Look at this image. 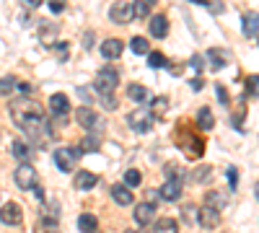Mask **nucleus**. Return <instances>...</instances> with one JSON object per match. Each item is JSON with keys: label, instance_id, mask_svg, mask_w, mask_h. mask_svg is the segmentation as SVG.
Here are the masks:
<instances>
[{"label": "nucleus", "instance_id": "obj_17", "mask_svg": "<svg viewBox=\"0 0 259 233\" xmlns=\"http://www.w3.org/2000/svg\"><path fill=\"white\" fill-rule=\"evenodd\" d=\"M244 37H259V13H246L244 16Z\"/></svg>", "mask_w": 259, "mask_h": 233}, {"label": "nucleus", "instance_id": "obj_26", "mask_svg": "<svg viewBox=\"0 0 259 233\" xmlns=\"http://www.w3.org/2000/svg\"><path fill=\"white\" fill-rule=\"evenodd\" d=\"M130 50H132L135 55H151L148 39H143V37H132V42H130Z\"/></svg>", "mask_w": 259, "mask_h": 233}, {"label": "nucleus", "instance_id": "obj_1", "mask_svg": "<svg viewBox=\"0 0 259 233\" xmlns=\"http://www.w3.org/2000/svg\"><path fill=\"white\" fill-rule=\"evenodd\" d=\"M10 116H13V122H16V127H24L31 122V119H42L44 116V112H42V107L37 101H31V99H26V96H21V99H13L10 101Z\"/></svg>", "mask_w": 259, "mask_h": 233}, {"label": "nucleus", "instance_id": "obj_45", "mask_svg": "<svg viewBox=\"0 0 259 233\" xmlns=\"http://www.w3.org/2000/svg\"><path fill=\"white\" fill-rule=\"evenodd\" d=\"M202 86H205V83H202V78H195V80H192V88H195V91H200Z\"/></svg>", "mask_w": 259, "mask_h": 233}, {"label": "nucleus", "instance_id": "obj_46", "mask_svg": "<svg viewBox=\"0 0 259 233\" xmlns=\"http://www.w3.org/2000/svg\"><path fill=\"white\" fill-rule=\"evenodd\" d=\"M192 3H202V5H207V0H192Z\"/></svg>", "mask_w": 259, "mask_h": 233}, {"label": "nucleus", "instance_id": "obj_6", "mask_svg": "<svg viewBox=\"0 0 259 233\" xmlns=\"http://www.w3.org/2000/svg\"><path fill=\"white\" fill-rule=\"evenodd\" d=\"M13 179L21 189H34V186H37V171H34V166H29V163H21L13 174Z\"/></svg>", "mask_w": 259, "mask_h": 233}, {"label": "nucleus", "instance_id": "obj_28", "mask_svg": "<svg viewBox=\"0 0 259 233\" xmlns=\"http://www.w3.org/2000/svg\"><path fill=\"white\" fill-rule=\"evenodd\" d=\"M205 202H207L210 207H215V210H220L223 205H226V194H223V192H207V197H205Z\"/></svg>", "mask_w": 259, "mask_h": 233}, {"label": "nucleus", "instance_id": "obj_13", "mask_svg": "<svg viewBox=\"0 0 259 233\" xmlns=\"http://www.w3.org/2000/svg\"><path fill=\"white\" fill-rule=\"evenodd\" d=\"M111 197H114V202L122 205V207H127V205L135 202V197H132L127 184H114V186H111Z\"/></svg>", "mask_w": 259, "mask_h": 233}, {"label": "nucleus", "instance_id": "obj_3", "mask_svg": "<svg viewBox=\"0 0 259 233\" xmlns=\"http://www.w3.org/2000/svg\"><path fill=\"white\" fill-rule=\"evenodd\" d=\"M127 122H130V127H132L135 132H151L153 124H155V116H153V112H148V109H135V112L127 116Z\"/></svg>", "mask_w": 259, "mask_h": 233}, {"label": "nucleus", "instance_id": "obj_43", "mask_svg": "<svg viewBox=\"0 0 259 233\" xmlns=\"http://www.w3.org/2000/svg\"><path fill=\"white\" fill-rule=\"evenodd\" d=\"M21 3H24L26 8H39V5L44 3V0H21Z\"/></svg>", "mask_w": 259, "mask_h": 233}, {"label": "nucleus", "instance_id": "obj_35", "mask_svg": "<svg viewBox=\"0 0 259 233\" xmlns=\"http://www.w3.org/2000/svg\"><path fill=\"white\" fill-rule=\"evenodd\" d=\"M184 220H187V223H197V220H200V213H195L192 205H184Z\"/></svg>", "mask_w": 259, "mask_h": 233}, {"label": "nucleus", "instance_id": "obj_48", "mask_svg": "<svg viewBox=\"0 0 259 233\" xmlns=\"http://www.w3.org/2000/svg\"><path fill=\"white\" fill-rule=\"evenodd\" d=\"M257 200H259V186H257Z\"/></svg>", "mask_w": 259, "mask_h": 233}, {"label": "nucleus", "instance_id": "obj_14", "mask_svg": "<svg viewBox=\"0 0 259 233\" xmlns=\"http://www.w3.org/2000/svg\"><path fill=\"white\" fill-rule=\"evenodd\" d=\"M207 60H210V65L215 67V70H220V67H226V65L231 62V52L212 47V50H207Z\"/></svg>", "mask_w": 259, "mask_h": 233}, {"label": "nucleus", "instance_id": "obj_11", "mask_svg": "<svg viewBox=\"0 0 259 233\" xmlns=\"http://www.w3.org/2000/svg\"><path fill=\"white\" fill-rule=\"evenodd\" d=\"M75 119L81 127H86V130H91V127L99 124V114L94 109H88V107H81V109H75Z\"/></svg>", "mask_w": 259, "mask_h": 233}, {"label": "nucleus", "instance_id": "obj_40", "mask_svg": "<svg viewBox=\"0 0 259 233\" xmlns=\"http://www.w3.org/2000/svg\"><path fill=\"white\" fill-rule=\"evenodd\" d=\"M228 181H231V189L239 186V176H236V169H228Z\"/></svg>", "mask_w": 259, "mask_h": 233}, {"label": "nucleus", "instance_id": "obj_47", "mask_svg": "<svg viewBox=\"0 0 259 233\" xmlns=\"http://www.w3.org/2000/svg\"><path fill=\"white\" fill-rule=\"evenodd\" d=\"M145 3H148V5H153V3H155V0H145Z\"/></svg>", "mask_w": 259, "mask_h": 233}, {"label": "nucleus", "instance_id": "obj_19", "mask_svg": "<svg viewBox=\"0 0 259 233\" xmlns=\"http://www.w3.org/2000/svg\"><path fill=\"white\" fill-rule=\"evenodd\" d=\"M166 34H168V21H166V16H155V18H151V37L163 39Z\"/></svg>", "mask_w": 259, "mask_h": 233}, {"label": "nucleus", "instance_id": "obj_32", "mask_svg": "<svg viewBox=\"0 0 259 233\" xmlns=\"http://www.w3.org/2000/svg\"><path fill=\"white\" fill-rule=\"evenodd\" d=\"M148 65H151V67H166L168 62H166V57H163L161 52H151V55H148Z\"/></svg>", "mask_w": 259, "mask_h": 233}, {"label": "nucleus", "instance_id": "obj_36", "mask_svg": "<svg viewBox=\"0 0 259 233\" xmlns=\"http://www.w3.org/2000/svg\"><path fill=\"white\" fill-rule=\"evenodd\" d=\"M166 174H168V179H176L179 181V176H182V169L174 166V163H166Z\"/></svg>", "mask_w": 259, "mask_h": 233}, {"label": "nucleus", "instance_id": "obj_25", "mask_svg": "<svg viewBox=\"0 0 259 233\" xmlns=\"http://www.w3.org/2000/svg\"><path fill=\"white\" fill-rule=\"evenodd\" d=\"M212 122H215V119H212V112L207 107H202L197 112V124L202 127V130H212Z\"/></svg>", "mask_w": 259, "mask_h": 233}, {"label": "nucleus", "instance_id": "obj_4", "mask_svg": "<svg viewBox=\"0 0 259 233\" xmlns=\"http://www.w3.org/2000/svg\"><path fill=\"white\" fill-rule=\"evenodd\" d=\"M78 156H81V150H78V148L75 150L73 148H57V150H54V163H57L60 171H73Z\"/></svg>", "mask_w": 259, "mask_h": 233}, {"label": "nucleus", "instance_id": "obj_21", "mask_svg": "<svg viewBox=\"0 0 259 233\" xmlns=\"http://www.w3.org/2000/svg\"><path fill=\"white\" fill-rule=\"evenodd\" d=\"M78 228H81L83 233H96V228H99V220H96L91 213H83L81 218H78Z\"/></svg>", "mask_w": 259, "mask_h": 233}, {"label": "nucleus", "instance_id": "obj_42", "mask_svg": "<svg viewBox=\"0 0 259 233\" xmlns=\"http://www.w3.org/2000/svg\"><path fill=\"white\" fill-rule=\"evenodd\" d=\"M101 104H104L106 109H117V101L111 99V96H101Z\"/></svg>", "mask_w": 259, "mask_h": 233}, {"label": "nucleus", "instance_id": "obj_15", "mask_svg": "<svg viewBox=\"0 0 259 233\" xmlns=\"http://www.w3.org/2000/svg\"><path fill=\"white\" fill-rule=\"evenodd\" d=\"M200 223H202V228H215L220 223V213H218L215 207L205 205V207L200 210Z\"/></svg>", "mask_w": 259, "mask_h": 233}, {"label": "nucleus", "instance_id": "obj_9", "mask_svg": "<svg viewBox=\"0 0 259 233\" xmlns=\"http://www.w3.org/2000/svg\"><path fill=\"white\" fill-rule=\"evenodd\" d=\"M10 153H13L16 161L29 163L31 156H34V148H31V143H26V140H13V145H10Z\"/></svg>", "mask_w": 259, "mask_h": 233}, {"label": "nucleus", "instance_id": "obj_31", "mask_svg": "<svg viewBox=\"0 0 259 233\" xmlns=\"http://www.w3.org/2000/svg\"><path fill=\"white\" fill-rule=\"evenodd\" d=\"M140 181H143V174H140L138 169H130V171L125 174V184H127V186H138Z\"/></svg>", "mask_w": 259, "mask_h": 233}, {"label": "nucleus", "instance_id": "obj_41", "mask_svg": "<svg viewBox=\"0 0 259 233\" xmlns=\"http://www.w3.org/2000/svg\"><path fill=\"white\" fill-rule=\"evenodd\" d=\"M189 65H192V67L197 70V73H200V70H202V65H205V62H202V57H200V55H195L192 60H189Z\"/></svg>", "mask_w": 259, "mask_h": 233}, {"label": "nucleus", "instance_id": "obj_2", "mask_svg": "<svg viewBox=\"0 0 259 233\" xmlns=\"http://www.w3.org/2000/svg\"><path fill=\"white\" fill-rule=\"evenodd\" d=\"M119 86V75L114 67H101L96 73V80H94V88L101 93V96H111Z\"/></svg>", "mask_w": 259, "mask_h": 233}, {"label": "nucleus", "instance_id": "obj_5", "mask_svg": "<svg viewBox=\"0 0 259 233\" xmlns=\"http://www.w3.org/2000/svg\"><path fill=\"white\" fill-rule=\"evenodd\" d=\"M0 220H3L5 226H21L24 223V213H21V205L18 202H5L0 207Z\"/></svg>", "mask_w": 259, "mask_h": 233}, {"label": "nucleus", "instance_id": "obj_30", "mask_svg": "<svg viewBox=\"0 0 259 233\" xmlns=\"http://www.w3.org/2000/svg\"><path fill=\"white\" fill-rule=\"evenodd\" d=\"M99 148H101V143H99L96 137H86L83 143H81V148H78V150H81V153H91V150H94V153H96Z\"/></svg>", "mask_w": 259, "mask_h": 233}, {"label": "nucleus", "instance_id": "obj_12", "mask_svg": "<svg viewBox=\"0 0 259 233\" xmlns=\"http://www.w3.org/2000/svg\"><path fill=\"white\" fill-rule=\"evenodd\" d=\"M166 202H176L179 197H182V181H176V179H168L163 186H161V192H158Z\"/></svg>", "mask_w": 259, "mask_h": 233}, {"label": "nucleus", "instance_id": "obj_38", "mask_svg": "<svg viewBox=\"0 0 259 233\" xmlns=\"http://www.w3.org/2000/svg\"><path fill=\"white\" fill-rule=\"evenodd\" d=\"M50 10H52V13H62V10H65V0H50Z\"/></svg>", "mask_w": 259, "mask_h": 233}, {"label": "nucleus", "instance_id": "obj_23", "mask_svg": "<svg viewBox=\"0 0 259 233\" xmlns=\"http://www.w3.org/2000/svg\"><path fill=\"white\" fill-rule=\"evenodd\" d=\"M155 233H179V226H176V220L174 218H161L158 223L153 226Z\"/></svg>", "mask_w": 259, "mask_h": 233}, {"label": "nucleus", "instance_id": "obj_27", "mask_svg": "<svg viewBox=\"0 0 259 233\" xmlns=\"http://www.w3.org/2000/svg\"><path fill=\"white\" fill-rule=\"evenodd\" d=\"M132 16L135 18H151V5L145 0H135L132 3Z\"/></svg>", "mask_w": 259, "mask_h": 233}, {"label": "nucleus", "instance_id": "obj_29", "mask_svg": "<svg viewBox=\"0 0 259 233\" xmlns=\"http://www.w3.org/2000/svg\"><path fill=\"white\" fill-rule=\"evenodd\" d=\"M16 91V78H0V96H10Z\"/></svg>", "mask_w": 259, "mask_h": 233}, {"label": "nucleus", "instance_id": "obj_34", "mask_svg": "<svg viewBox=\"0 0 259 233\" xmlns=\"http://www.w3.org/2000/svg\"><path fill=\"white\" fill-rule=\"evenodd\" d=\"M207 176H210V166H205V163H202L200 169L192 171V179H195V181H205Z\"/></svg>", "mask_w": 259, "mask_h": 233}, {"label": "nucleus", "instance_id": "obj_44", "mask_svg": "<svg viewBox=\"0 0 259 233\" xmlns=\"http://www.w3.org/2000/svg\"><path fill=\"white\" fill-rule=\"evenodd\" d=\"M16 88H18L21 93H31V86H29V83H16Z\"/></svg>", "mask_w": 259, "mask_h": 233}, {"label": "nucleus", "instance_id": "obj_33", "mask_svg": "<svg viewBox=\"0 0 259 233\" xmlns=\"http://www.w3.org/2000/svg\"><path fill=\"white\" fill-rule=\"evenodd\" d=\"M246 91H249V96H259V75L246 78Z\"/></svg>", "mask_w": 259, "mask_h": 233}, {"label": "nucleus", "instance_id": "obj_20", "mask_svg": "<svg viewBox=\"0 0 259 233\" xmlns=\"http://www.w3.org/2000/svg\"><path fill=\"white\" fill-rule=\"evenodd\" d=\"M57 23H52V21H47L42 26V31H39V39L44 42V44H54V37H57Z\"/></svg>", "mask_w": 259, "mask_h": 233}, {"label": "nucleus", "instance_id": "obj_49", "mask_svg": "<svg viewBox=\"0 0 259 233\" xmlns=\"http://www.w3.org/2000/svg\"><path fill=\"white\" fill-rule=\"evenodd\" d=\"M125 233H138V231H125Z\"/></svg>", "mask_w": 259, "mask_h": 233}, {"label": "nucleus", "instance_id": "obj_10", "mask_svg": "<svg viewBox=\"0 0 259 233\" xmlns=\"http://www.w3.org/2000/svg\"><path fill=\"white\" fill-rule=\"evenodd\" d=\"M50 112L57 114V116H65L70 112V99H67L65 93H52L50 96Z\"/></svg>", "mask_w": 259, "mask_h": 233}, {"label": "nucleus", "instance_id": "obj_7", "mask_svg": "<svg viewBox=\"0 0 259 233\" xmlns=\"http://www.w3.org/2000/svg\"><path fill=\"white\" fill-rule=\"evenodd\" d=\"M153 220H155V205H151V202L135 205V223L138 226H151Z\"/></svg>", "mask_w": 259, "mask_h": 233}, {"label": "nucleus", "instance_id": "obj_24", "mask_svg": "<svg viewBox=\"0 0 259 233\" xmlns=\"http://www.w3.org/2000/svg\"><path fill=\"white\" fill-rule=\"evenodd\" d=\"M34 233H60V226L54 223L52 218H42L37 226H34Z\"/></svg>", "mask_w": 259, "mask_h": 233}, {"label": "nucleus", "instance_id": "obj_37", "mask_svg": "<svg viewBox=\"0 0 259 233\" xmlns=\"http://www.w3.org/2000/svg\"><path fill=\"white\" fill-rule=\"evenodd\" d=\"M155 109H158V114H163V112L168 109V99H163V96L155 99V101H153V112H155Z\"/></svg>", "mask_w": 259, "mask_h": 233}, {"label": "nucleus", "instance_id": "obj_18", "mask_svg": "<svg viewBox=\"0 0 259 233\" xmlns=\"http://www.w3.org/2000/svg\"><path fill=\"white\" fill-rule=\"evenodd\" d=\"M101 55H104L106 60H117V57L122 55V42L119 39H106L104 44H101Z\"/></svg>", "mask_w": 259, "mask_h": 233}, {"label": "nucleus", "instance_id": "obj_16", "mask_svg": "<svg viewBox=\"0 0 259 233\" xmlns=\"http://www.w3.org/2000/svg\"><path fill=\"white\" fill-rule=\"evenodd\" d=\"M96 184H99V176H96V174H91V171H78V174H75V186H78L81 192L94 189Z\"/></svg>", "mask_w": 259, "mask_h": 233}, {"label": "nucleus", "instance_id": "obj_39", "mask_svg": "<svg viewBox=\"0 0 259 233\" xmlns=\"http://www.w3.org/2000/svg\"><path fill=\"white\" fill-rule=\"evenodd\" d=\"M215 93H218V99H220V104H228V91L223 88V86H218L215 88Z\"/></svg>", "mask_w": 259, "mask_h": 233}, {"label": "nucleus", "instance_id": "obj_22", "mask_svg": "<svg viewBox=\"0 0 259 233\" xmlns=\"http://www.w3.org/2000/svg\"><path fill=\"white\" fill-rule=\"evenodd\" d=\"M127 96H130L135 104H145V101H148V88H145V86H138V83H132V86L127 88Z\"/></svg>", "mask_w": 259, "mask_h": 233}, {"label": "nucleus", "instance_id": "obj_8", "mask_svg": "<svg viewBox=\"0 0 259 233\" xmlns=\"http://www.w3.org/2000/svg\"><path fill=\"white\" fill-rule=\"evenodd\" d=\"M109 18L117 21V23H130L132 21V5L125 3V0H119V3H114L109 8Z\"/></svg>", "mask_w": 259, "mask_h": 233}]
</instances>
